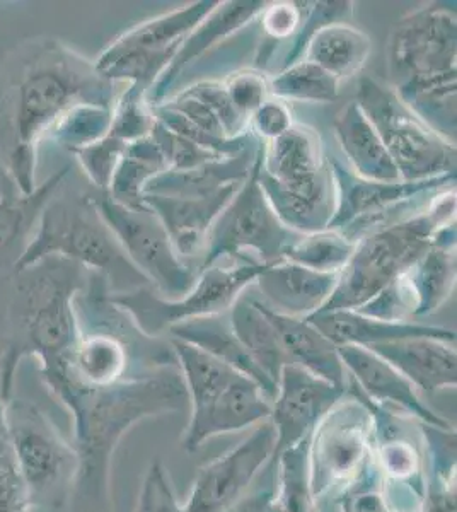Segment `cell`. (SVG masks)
Instances as JSON below:
<instances>
[{
    "label": "cell",
    "instance_id": "cell-1",
    "mask_svg": "<svg viewBox=\"0 0 457 512\" xmlns=\"http://www.w3.org/2000/svg\"><path fill=\"white\" fill-rule=\"evenodd\" d=\"M115 82L52 36L21 41L0 59V169L24 195L35 192L38 149L72 108H113Z\"/></svg>",
    "mask_w": 457,
    "mask_h": 512
},
{
    "label": "cell",
    "instance_id": "cell-2",
    "mask_svg": "<svg viewBox=\"0 0 457 512\" xmlns=\"http://www.w3.org/2000/svg\"><path fill=\"white\" fill-rule=\"evenodd\" d=\"M41 379L72 417L77 472L70 512H113L111 463L123 437L144 420L188 407L178 362L96 390L57 373H41Z\"/></svg>",
    "mask_w": 457,
    "mask_h": 512
},
{
    "label": "cell",
    "instance_id": "cell-3",
    "mask_svg": "<svg viewBox=\"0 0 457 512\" xmlns=\"http://www.w3.org/2000/svg\"><path fill=\"white\" fill-rule=\"evenodd\" d=\"M89 270L64 256H45L12 274L7 308L6 347L0 354V400L14 396V379L26 357L41 364L57 361L81 337L76 297L89 282Z\"/></svg>",
    "mask_w": 457,
    "mask_h": 512
},
{
    "label": "cell",
    "instance_id": "cell-4",
    "mask_svg": "<svg viewBox=\"0 0 457 512\" xmlns=\"http://www.w3.org/2000/svg\"><path fill=\"white\" fill-rule=\"evenodd\" d=\"M456 12L440 2L394 24L388 72L396 96L437 134L456 144Z\"/></svg>",
    "mask_w": 457,
    "mask_h": 512
},
{
    "label": "cell",
    "instance_id": "cell-5",
    "mask_svg": "<svg viewBox=\"0 0 457 512\" xmlns=\"http://www.w3.org/2000/svg\"><path fill=\"white\" fill-rule=\"evenodd\" d=\"M258 183L285 227L311 234L330 226L336 207L335 178L314 128L294 123L282 137L261 142Z\"/></svg>",
    "mask_w": 457,
    "mask_h": 512
},
{
    "label": "cell",
    "instance_id": "cell-6",
    "mask_svg": "<svg viewBox=\"0 0 457 512\" xmlns=\"http://www.w3.org/2000/svg\"><path fill=\"white\" fill-rule=\"evenodd\" d=\"M45 256H64L89 272L103 275L110 294L152 287L147 277L130 262L99 214L91 198V187L86 192H70L65 183L60 187L43 209L35 236L12 274H18Z\"/></svg>",
    "mask_w": 457,
    "mask_h": 512
},
{
    "label": "cell",
    "instance_id": "cell-7",
    "mask_svg": "<svg viewBox=\"0 0 457 512\" xmlns=\"http://www.w3.org/2000/svg\"><path fill=\"white\" fill-rule=\"evenodd\" d=\"M454 222L456 187L440 192L417 216L367 234L357 241L335 291L316 313L364 308L425 255L440 229Z\"/></svg>",
    "mask_w": 457,
    "mask_h": 512
},
{
    "label": "cell",
    "instance_id": "cell-8",
    "mask_svg": "<svg viewBox=\"0 0 457 512\" xmlns=\"http://www.w3.org/2000/svg\"><path fill=\"white\" fill-rule=\"evenodd\" d=\"M309 487L316 504L342 502L355 490L379 487L374 461V419L357 386L324 415L309 436Z\"/></svg>",
    "mask_w": 457,
    "mask_h": 512
},
{
    "label": "cell",
    "instance_id": "cell-9",
    "mask_svg": "<svg viewBox=\"0 0 457 512\" xmlns=\"http://www.w3.org/2000/svg\"><path fill=\"white\" fill-rule=\"evenodd\" d=\"M12 453L28 492L29 507L60 509L70 501L76 451L38 405L12 396L4 403Z\"/></svg>",
    "mask_w": 457,
    "mask_h": 512
},
{
    "label": "cell",
    "instance_id": "cell-10",
    "mask_svg": "<svg viewBox=\"0 0 457 512\" xmlns=\"http://www.w3.org/2000/svg\"><path fill=\"white\" fill-rule=\"evenodd\" d=\"M330 164L335 178L336 207L328 229L338 231L355 245L377 229L417 216L440 192L456 187V175L384 183L362 180L336 156H331Z\"/></svg>",
    "mask_w": 457,
    "mask_h": 512
},
{
    "label": "cell",
    "instance_id": "cell-11",
    "mask_svg": "<svg viewBox=\"0 0 457 512\" xmlns=\"http://www.w3.org/2000/svg\"><path fill=\"white\" fill-rule=\"evenodd\" d=\"M355 103L381 137L401 181L456 175V144L422 122L393 89L362 77Z\"/></svg>",
    "mask_w": 457,
    "mask_h": 512
},
{
    "label": "cell",
    "instance_id": "cell-12",
    "mask_svg": "<svg viewBox=\"0 0 457 512\" xmlns=\"http://www.w3.org/2000/svg\"><path fill=\"white\" fill-rule=\"evenodd\" d=\"M268 265L255 260L215 263L202 270L193 289L176 301L164 299L152 287L110 294V301L130 316L145 337L159 338L183 321L229 313L241 292L253 286Z\"/></svg>",
    "mask_w": 457,
    "mask_h": 512
},
{
    "label": "cell",
    "instance_id": "cell-13",
    "mask_svg": "<svg viewBox=\"0 0 457 512\" xmlns=\"http://www.w3.org/2000/svg\"><path fill=\"white\" fill-rule=\"evenodd\" d=\"M258 163L260 152L248 180L210 227L198 274L226 260L280 262L284 260L285 251L301 238L302 234L280 222L268 204L258 183Z\"/></svg>",
    "mask_w": 457,
    "mask_h": 512
},
{
    "label": "cell",
    "instance_id": "cell-14",
    "mask_svg": "<svg viewBox=\"0 0 457 512\" xmlns=\"http://www.w3.org/2000/svg\"><path fill=\"white\" fill-rule=\"evenodd\" d=\"M217 0H200L137 24L118 36L94 62L101 76L127 82L145 93L162 76L186 36L217 7Z\"/></svg>",
    "mask_w": 457,
    "mask_h": 512
},
{
    "label": "cell",
    "instance_id": "cell-15",
    "mask_svg": "<svg viewBox=\"0 0 457 512\" xmlns=\"http://www.w3.org/2000/svg\"><path fill=\"white\" fill-rule=\"evenodd\" d=\"M91 198L130 262L164 299H181L197 284L198 270L174 250L166 227L152 210L127 209L108 193L91 188Z\"/></svg>",
    "mask_w": 457,
    "mask_h": 512
},
{
    "label": "cell",
    "instance_id": "cell-16",
    "mask_svg": "<svg viewBox=\"0 0 457 512\" xmlns=\"http://www.w3.org/2000/svg\"><path fill=\"white\" fill-rule=\"evenodd\" d=\"M272 422H261L244 441L198 470L186 497L185 512H229L243 501L275 453Z\"/></svg>",
    "mask_w": 457,
    "mask_h": 512
},
{
    "label": "cell",
    "instance_id": "cell-17",
    "mask_svg": "<svg viewBox=\"0 0 457 512\" xmlns=\"http://www.w3.org/2000/svg\"><path fill=\"white\" fill-rule=\"evenodd\" d=\"M345 393L347 388H340L316 378L301 367L287 364L280 373L270 414L277 436L272 463L287 449L309 439L316 425Z\"/></svg>",
    "mask_w": 457,
    "mask_h": 512
},
{
    "label": "cell",
    "instance_id": "cell-18",
    "mask_svg": "<svg viewBox=\"0 0 457 512\" xmlns=\"http://www.w3.org/2000/svg\"><path fill=\"white\" fill-rule=\"evenodd\" d=\"M338 354L353 384L367 400L379 407L400 412L420 424L454 429L449 420L435 414L427 403H423L417 388L398 369H394L376 352L357 345H342L338 347Z\"/></svg>",
    "mask_w": 457,
    "mask_h": 512
},
{
    "label": "cell",
    "instance_id": "cell-19",
    "mask_svg": "<svg viewBox=\"0 0 457 512\" xmlns=\"http://www.w3.org/2000/svg\"><path fill=\"white\" fill-rule=\"evenodd\" d=\"M270 414L272 402L263 393L260 384L244 374H238L207 410H203L202 414L190 415L181 444L188 453H195L214 437L246 431L267 422Z\"/></svg>",
    "mask_w": 457,
    "mask_h": 512
},
{
    "label": "cell",
    "instance_id": "cell-20",
    "mask_svg": "<svg viewBox=\"0 0 457 512\" xmlns=\"http://www.w3.org/2000/svg\"><path fill=\"white\" fill-rule=\"evenodd\" d=\"M265 2L261 0H231V2H219L214 11L210 12L202 23L198 24L186 40L181 43L180 50L174 55L171 64L162 72L151 91L147 93V105H161L168 98L169 91L178 81V77L197 62L202 55L209 52L210 48L217 47L220 41L226 40L231 35L246 28L253 23L261 11L265 9Z\"/></svg>",
    "mask_w": 457,
    "mask_h": 512
},
{
    "label": "cell",
    "instance_id": "cell-21",
    "mask_svg": "<svg viewBox=\"0 0 457 512\" xmlns=\"http://www.w3.org/2000/svg\"><path fill=\"white\" fill-rule=\"evenodd\" d=\"M241 187L243 185H229L207 197L145 195L142 202L159 217L174 250L186 262L188 258L203 256L210 227Z\"/></svg>",
    "mask_w": 457,
    "mask_h": 512
},
{
    "label": "cell",
    "instance_id": "cell-22",
    "mask_svg": "<svg viewBox=\"0 0 457 512\" xmlns=\"http://www.w3.org/2000/svg\"><path fill=\"white\" fill-rule=\"evenodd\" d=\"M70 176V166H64L48 176L45 183L35 188V192L24 195L14 187L12 181L2 176L0 180V272L14 267L28 250L35 236L43 209L53 195L64 185Z\"/></svg>",
    "mask_w": 457,
    "mask_h": 512
},
{
    "label": "cell",
    "instance_id": "cell-23",
    "mask_svg": "<svg viewBox=\"0 0 457 512\" xmlns=\"http://www.w3.org/2000/svg\"><path fill=\"white\" fill-rule=\"evenodd\" d=\"M338 275L316 272L296 263H270L256 279L261 303L285 316L307 318L323 308L338 284Z\"/></svg>",
    "mask_w": 457,
    "mask_h": 512
},
{
    "label": "cell",
    "instance_id": "cell-24",
    "mask_svg": "<svg viewBox=\"0 0 457 512\" xmlns=\"http://www.w3.org/2000/svg\"><path fill=\"white\" fill-rule=\"evenodd\" d=\"M369 350L398 369L418 391L434 395L437 391L456 388V342L427 337L403 338L374 345Z\"/></svg>",
    "mask_w": 457,
    "mask_h": 512
},
{
    "label": "cell",
    "instance_id": "cell-25",
    "mask_svg": "<svg viewBox=\"0 0 457 512\" xmlns=\"http://www.w3.org/2000/svg\"><path fill=\"white\" fill-rule=\"evenodd\" d=\"M324 337L336 347L357 345L371 349L374 345L403 340V338H439L456 342V332L444 326L422 325L413 321H384L365 316L359 311H333L307 316Z\"/></svg>",
    "mask_w": 457,
    "mask_h": 512
},
{
    "label": "cell",
    "instance_id": "cell-26",
    "mask_svg": "<svg viewBox=\"0 0 457 512\" xmlns=\"http://www.w3.org/2000/svg\"><path fill=\"white\" fill-rule=\"evenodd\" d=\"M261 142L263 140H258L236 156L202 164L198 168L185 171L166 169L145 185L142 197H207L229 185H243L253 171Z\"/></svg>",
    "mask_w": 457,
    "mask_h": 512
},
{
    "label": "cell",
    "instance_id": "cell-27",
    "mask_svg": "<svg viewBox=\"0 0 457 512\" xmlns=\"http://www.w3.org/2000/svg\"><path fill=\"white\" fill-rule=\"evenodd\" d=\"M263 309L277 328L290 364L335 386L347 388V371L338 354V347L330 338L324 337L306 318L280 315L265 304Z\"/></svg>",
    "mask_w": 457,
    "mask_h": 512
},
{
    "label": "cell",
    "instance_id": "cell-28",
    "mask_svg": "<svg viewBox=\"0 0 457 512\" xmlns=\"http://www.w3.org/2000/svg\"><path fill=\"white\" fill-rule=\"evenodd\" d=\"M333 130L347 158L348 168L355 175L362 180L384 183L401 181L400 171L382 144L381 137L355 101L336 113Z\"/></svg>",
    "mask_w": 457,
    "mask_h": 512
},
{
    "label": "cell",
    "instance_id": "cell-29",
    "mask_svg": "<svg viewBox=\"0 0 457 512\" xmlns=\"http://www.w3.org/2000/svg\"><path fill=\"white\" fill-rule=\"evenodd\" d=\"M229 321L232 332L248 352L251 361L278 386L280 373L290 361L277 328L265 313L260 297L253 292V286L244 289L234 301L229 309Z\"/></svg>",
    "mask_w": 457,
    "mask_h": 512
},
{
    "label": "cell",
    "instance_id": "cell-30",
    "mask_svg": "<svg viewBox=\"0 0 457 512\" xmlns=\"http://www.w3.org/2000/svg\"><path fill=\"white\" fill-rule=\"evenodd\" d=\"M168 333L171 338H178L186 344L195 345L203 352L212 355L217 361L232 367L234 371L253 379L255 383L260 384L268 400L273 402V398L277 395V386L261 373L255 366V362L251 361L248 352L232 332L229 313L183 321L180 325L171 326Z\"/></svg>",
    "mask_w": 457,
    "mask_h": 512
},
{
    "label": "cell",
    "instance_id": "cell-31",
    "mask_svg": "<svg viewBox=\"0 0 457 512\" xmlns=\"http://www.w3.org/2000/svg\"><path fill=\"white\" fill-rule=\"evenodd\" d=\"M403 277L415 296V318L442 308L456 287V222L440 229L434 245Z\"/></svg>",
    "mask_w": 457,
    "mask_h": 512
},
{
    "label": "cell",
    "instance_id": "cell-32",
    "mask_svg": "<svg viewBox=\"0 0 457 512\" xmlns=\"http://www.w3.org/2000/svg\"><path fill=\"white\" fill-rule=\"evenodd\" d=\"M371 38L348 23L330 24L307 41L304 60L319 65L336 81L355 76L371 55Z\"/></svg>",
    "mask_w": 457,
    "mask_h": 512
},
{
    "label": "cell",
    "instance_id": "cell-33",
    "mask_svg": "<svg viewBox=\"0 0 457 512\" xmlns=\"http://www.w3.org/2000/svg\"><path fill=\"white\" fill-rule=\"evenodd\" d=\"M166 169L168 163L151 135L135 140L125 149L122 161L111 180L108 195L116 204L127 209L149 210L142 202V190L152 178L161 175Z\"/></svg>",
    "mask_w": 457,
    "mask_h": 512
},
{
    "label": "cell",
    "instance_id": "cell-34",
    "mask_svg": "<svg viewBox=\"0 0 457 512\" xmlns=\"http://www.w3.org/2000/svg\"><path fill=\"white\" fill-rule=\"evenodd\" d=\"M340 82L309 60H299L268 77L270 98L299 103H331L338 99Z\"/></svg>",
    "mask_w": 457,
    "mask_h": 512
},
{
    "label": "cell",
    "instance_id": "cell-35",
    "mask_svg": "<svg viewBox=\"0 0 457 512\" xmlns=\"http://www.w3.org/2000/svg\"><path fill=\"white\" fill-rule=\"evenodd\" d=\"M307 448L309 439L287 449L270 463L275 466V492L284 512H318L309 487Z\"/></svg>",
    "mask_w": 457,
    "mask_h": 512
},
{
    "label": "cell",
    "instance_id": "cell-36",
    "mask_svg": "<svg viewBox=\"0 0 457 512\" xmlns=\"http://www.w3.org/2000/svg\"><path fill=\"white\" fill-rule=\"evenodd\" d=\"M355 251V243L331 229L318 233L302 234L289 250L284 260L324 274H340Z\"/></svg>",
    "mask_w": 457,
    "mask_h": 512
},
{
    "label": "cell",
    "instance_id": "cell-37",
    "mask_svg": "<svg viewBox=\"0 0 457 512\" xmlns=\"http://www.w3.org/2000/svg\"><path fill=\"white\" fill-rule=\"evenodd\" d=\"M113 108L99 105H79L65 115L47 135L58 146L67 151L81 149L105 139L110 134Z\"/></svg>",
    "mask_w": 457,
    "mask_h": 512
},
{
    "label": "cell",
    "instance_id": "cell-38",
    "mask_svg": "<svg viewBox=\"0 0 457 512\" xmlns=\"http://www.w3.org/2000/svg\"><path fill=\"white\" fill-rule=\"evenodd\" d=\"M309 6L311 7H306L307 14L302 18L299 30L296 35L292 36V41H289V45L285 48L282 59L273 69V76L302 60L304 52H306L307 41L316 31L321 30L324 26H330V24L347 23V19L353 16V2H345V0L342 2H309Z\"/></svg>",
    "mask_w": 457,
    "mask_h": 512
},
{
    "label": "cell",
    "instance_id": "cell-39",
    "mask_svg": "<svg viewBox=\"0 0 457 512\" xmlns=\"http://www.w3.org/2000/svg\"><path fill=\"white\" fill-rule=\"evenodd\" d=\"M127 146V142L108 134L105 139L81 149H74L70 154L76 156V161L84 171L91 188L99 193H108L113 175L122 161Z\"/></svg>",
    "mask_w": 457,
    "mask_h": 512
},
{
    "label": "cell",
    "instance_id": "cell-40",
    "mask_svg": "<svg viewBox=\"0 0 457 512\" xmlns=\"http://www.w3.org/2000/svg\"><path fill=\"white\" fill-rule=\"evenodd\" d=\"M145 96V91L128 84V88L115 99L110 135L127 144L151 135L154 117Z\"/></svg>",
    "mask_w": 457,
    "mask_h": 512
},
{
    "label": "cell",
    "instance_id": "cell-41",
    "mask_svg": "<svg viewBox=\"0 0 457 512\" xmlns=\"http://www.w3.org/2000/svg\"><path fill=\"white\" fill-rule=\"evenodd\" d=\"M151 137L156 142L157 147L161 149L162 156L168 163V169H174V171H185V169L198 168L202 164L226 159L220 154L207 151V149L193 144L190 140L174 134L157 120H154Z\"/></svg>",
    "mask_w": 457,
    "mask_h": 512
},
{
    "label": "cell",
    "instance_id": "cell-42",
    "mask_svg": "<svg viewBox=\"0 0 457 512\" xmlns=\"http://www.w3.org/2000/svg\"><path fill=\"white\" fill-rule=\"evenodd\" d=\"M234 110L249 123V118L270 99L268 76L256 69L236 70L222 81Z\"/></svg>",
    "mask_w": 457,
    "mask_h": 512
},
{
    "label": "cell",
    "instance_id": "cell-43",
    "mask_svg": "<svg viewBox=\"0 0 457 512\" xmlns=\"http://www.w3.org/2000/svg\"><path fill=\"white\" fill-rule=\"evenodd\" d=\"M134 512H185L161 460L152 461L147 468Z\"/></svg>",
    "mask_w": 457,
    "mask_h": 512
},
{
    "label": "cell",
    "instance_id": "cell-44",
    "mask_svg": "<svg viewBox=\"0 0 457 512\" xmlns=\"http://www.w3.org/2000/svg\"><path fill=\"white\" fill-rule=\"evenodd\" d=\"M188 89L202 99L203 103H207L210 110L214 111L215 117L219 118L229 139H238L241 135L248 134L249 123L239 115L238 111L234 110L222 82L200 81Z\"/></svg>",
    "mask_w": 457,
    "mask_h": 512
},
{
    "label": "cell",
    "instance_id": "cell-45",
    "mask_svg": "<svg viewBox=\"0 0 457 512\" xmlns=\"http://www.w3.org/2000/svg\"><path fill=\"white\" fill-rule=\"evenodd\" d=\"M260 16L263 33L273 43H280L296 35L304 18V7L297 2H273L265 6Z\"/></svg>",
    "mask_w": 457,
    "mask_h": 512
},
{
    "label": "cell",
    "instance_id": "cell-46",
    "mask_svg": "<svg viewBox=\"0 0 457 512\" xmlns=\"http://www.w3.org/2000/svg\"><path fill=\"white\" fill-rule=\"evenodd\" d=\"M292 125L294 122L289 106L275 98L267 99L249 118V130L263 142L282 137Z\"/></svg>",
    "mask_w": 457,
    "mask_h": 512
},
{
    "label": "cell",
    "instance_id": "cell-47",
    "mask_svg": "<svg viewBox=\"0 0 457 512\" xmlns=\"http://www.w3.org/2000/svg\"><path fill=\"white\" fill-rule=\"evenodd\" d=\"M343 512H394L384 501L379 487L355 490L340 502Z\"/></svg>",
    "mask_w": 457,
    "mask_h": 512
},
{
    "label": "cell",
    "instance_id": "cell-48",
    "mask_svg": "<svg viewBox=\"0 0 457 512\" xmlns=\"http://www.w3.org/2000/svg\"><path fill=\"white\" fill-rule=\"evenodd\" d=\"M236 512H284L278 504L275 492V466L268 485L256 489L253 494H246L243 501L236 506Z\"/></svg>",
    "mask_w": 457,
    "mask_h": 512
},
{
    "label": "cell",
    "instance_id": "cell-49",
    "mask_svg": "<svg viewBox=\"0 0 457 512\" xmlns=\"http://www.w3.org/2000/svg\"><path fill=\"white\" fill-rule=\"evenodd\" d=\"M9 432H7L6 415H4V403L0 400V454L9 448Z\"/></svg>",
    "mask_w": 457,
    "mask_h": 512
}]
</instances>
